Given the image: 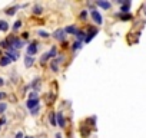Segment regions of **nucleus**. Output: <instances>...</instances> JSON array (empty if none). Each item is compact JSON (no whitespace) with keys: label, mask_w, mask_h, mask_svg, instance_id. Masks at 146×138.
<instances>
[{"label":"nucleus","mask_w":146,"mask_h":138,"mask_svg":"<svg viewBox=\"0 0 146 138\" xmlns=\"http://www.w3.org/2000/svg\"><path fill=\"white\" fill-rule=\"evenodd\" d=\"M6 42H7L9 48H13V49H20V48H23V45H25V42H23L22 39L16 38V36H9Z\"/></svg>","instance_id":"nucleus-1"},{"label":"nucleus","mask_w":146,"mask_h":138,"mask_svg":"<svg viewBox=\"0 0 146 138\" xmlns=\"http://www.w3.org/2000/svg\"><path fill=\"white\" fill-rule=\"evenodd\" d=\"M90 16H92V19H93V22H95L96 25H102V23H103V17H102V15H100L98 10H92V12H90Z\"/></svg>","instance_id":"nucleus-2"},{"label":"nucleus","mask_w":146,"mask_h":138,"mask_svg":"<svg viewBox=\"0 0 146 138\" xmlns=\"http://www.w3.org/2000/svg\"><path fill=\"white\" fill-rule=\"evenodd\" d=\"M53 36H54V39H56V40H59V42H64V39H66L64 29H57V30L53 33Z\"/></svg>","instance_id":"nucleus-3"},{"label":"nucleus","mask_w":146,"mask_h":138,"mask_svg":"<svg viewBox=\"0 0 146 138\" xmlns=\"http://www.w3.org/2000/svg\"><path fill=\"white\" fill-rule=\"evenodd\" d=\"M98 33H99V30H98L96 27H90V29H89V33H88V35H86V38H85V42H86V43H89V42H90V40L98 35Z\"/></svg>","instance_id":"nucleus-4"},{"label":"nucleus","mask_w":146,"mask_h":138,"mask_svg":"<svg viewBox=\"0 0 146 138\" xmlns=\"http://www.w3.org/2000/svg\"><path fill=\"white\" fill-rule=\"evenodd\" d=\"M10 60H17L19 59V53H17V50L16 49H13V48H9V50H7V55H6Z\"/></svg>","instance_id":"nucleus-5"},{"label":"nucleus","mask_w":146,"mask_h":138,"mask_svg":"<svg viewBox=\"0 0 146 138\" xmlns=\"http://www.w3.org/2000/svg\"><path fill=\"white\" fill-rule=\"evenodd\" d=\"M37 49H39V46H37V43H36V42L30 43V46L27 48V56H32V55H35V53L37 52Z\"/></svg>","instance_id":"nucleus-6"},{"label":"nucleus","mask_w":146,"mask_h":138,"mask_svg":"<svg viewBox=\"0 0 146 138\" xmlns=\"http://www.w3.org/2000/svg\"><path fill=\"white\" fill-rule=\"evenodd\" d=\"M56 124L60 127V128H64V125H66V122H64V117H63V114H56Z\"/></svg>","instance_id":"nucleus-7"},{"label":"nucleus","mask_w":146,"mask_h":138,"mask_svg":"<svg viewBox=\"0 0 146 138\" xmlns=\"http://www.w3.org/2000/svg\"><path fill=\"white\" fill-rule=\"evenodd\" d=\"M26 105H27V108H29L30 111H32V109H35L36 107H39V105H40V104H39V98H37V99H29Z\"/></svg>","instance_id":"nucleus-8"},{"label":"nucleus","mask_w":146,"mask_h":138,"mask_svg":"<svg viewBox=\"0 0 146 138\" xmlns=\"http://www.w3.org/2000/svg\"><path fill=\"white\" fill-rule=\"evenodd\" d=\"M33 63H35V58L33 56H25V66L26 68H30V66H33Z\"/></svg>","instance_id":"nucleus-9"},{"label":"nucleus","mask_w":146,"mask_h":138,"mask_svg":"<svg viewBox=\"0 0 146 138\" xmlns=\"http://www.w3.org/2000/svg\"><path fill=\"white\" fill-rule=\"evenodd\" d=\"M76 32H78V27L76 26H67L64 29V33H69V35H76Z\"/></svg>","instance_id":"nucleus-10"},{"label":"nucleus","mask_w":146,"mask_h":138,"mask_svg":"<svg viewBox=\"0 0 146 138\" xmlns=\"http://www.w3.org/2000/svg\"><path fill=\"white\" fill-rule=\"evenodd\" d=\"M76 38H78V42L82 43V42L85 40V38H86V33H85L83 30H78V32H76Z\"/></svg>","instance_id":"nucleus-11"},{"label":"nucleus","mask_w":146,"mask_h":138,"mask_svg":"<svg viewBox=\"0 0 146 138\" xmlns=\"http://www.w3.org/2000/svg\"><path fill=\"white\" fill-rule=\"evenodd\" d=\"M96 5L99 6V7H102V9H110V3L109 2H103V0H102V2H100V0H99V2H96Z\"/></svg>","instance_id":"nucleus-12"},{"label":"nucleus","mask_w":146,"mask_h":138,"mask_svg":"<svg viewBox=\"0 0 146 138\" xmlns=\"http://www.w3.org/2000/svg\"><path fill=\"white\" fill-rule=\"evenodd\" d=\"M0 30L2 32H7L9 30V23L5 20H0Z\"/></svg>","instance_id":"nucleus-13"},{"label":"nucleus","mask_w":146,"mask_h":138,"mask_svg":"<svg viewBox=\"0 0 146 138\" xmlns=\"http://www.w3.org/2000/svg\"><path fill=\"white\" fill-rule=\"evenodd\" d=\"M33 13H35V15H37V16H39V15H42V13H43V7H42L40 5L33 6Z\"/></svg>","instance_id":"nucleus-14"},{"label":"nucleus","mask_w":146,"mask_h":138,"mask_svg":"<svg viewBox=\"0 0 146 138\" xmlns=\"http://www.w3.org/2000/svg\"><path fill=\"white\" fill-rule=\"evenodd\" d=\"M10 62H12V60H10L7 56H3L2 59H0V66H7Z\"/></svg>","instance_id":"nucleus-15"},{"label":"nucleus","mask_w":146,"mask_h":138,"mask_svg":"<svg viewBox=\"0 0 146 138\" xmlns=\"http://www.w3.org/2000/svg\"><path fill=\"white\" fill-rule=\"evenodd\" d=\"M19 7H20V6H15V7H9V9L6 10V15H7V16H13V15L16 13V10H17Z\"/></svg>","instance_id":"nucleus-16"},{"label":"nucleus","mask_w":146,"mask_h":138,"mask_svg":"<svg viewBox=\"0 0 146 138\" xmlns=\"http://www.w3.org/2000/svg\"><path fill=\"white\" fill-rule=\"evenodd\" d=\"M49 121H50V124H52L53 127H56V125H57V124H56V114H54V112L49 114Z\"/></svg>","instance_id":"nucleus-17"},{"label":"nucleus","mask_w":146,"mask_h":138,"mask_svg":"<svg viewBox=\"0 0 146 138\" xmlns=\"http://www.w3.org/2000/svg\"><path fill=\"white\" fill-rule=\"evenodd\" d=\"M129 7H130V2H125V5L122 6V10L123 13H129Z\"/></svg>","instance_id":"nucleus-18"},{"label":"nucleus","mask_w":146,"mask_h":138,"mask_svg":"<svg viewBox=\"0 0 146 138\" xmlns=\"http://www.w3.org/2000/svg\"><path fill=\"white\" fill-rule=\"evenodd\" d=\"M119 16H120L122 20H130V19H132V15H129V13H122V15H119Z\"/></svg>","instance_id":"nucleus-19"},{"label":"nucleus","mask_w":146,"mask_h":138,"mask_svg":"<svg viewBox=\"0 0 146 138\" xmlns=\"http://www.w3.org/2000/svg\"><path fill=\"white\" fill-rule=\"evenodd\" d=\"M47 53H49V56H50V58H54V56H56V53H57V50H56V46H53V48H52V49H50Z\"/></svg>","instance_id":"nucleus-20"},{"label":"nucleus","mask_w":146,"mask_h":138,"mask_svg":"<svg viewBox=\"0 0 146 138\" xmlns=\"http://www.w3.org/2000/svg\"><path fill=\"white\" fill-rule=\"evenodd\" d=\"M80 48H82V43H80V42H75V43H73V46H72V49L75 50V52H76L78 49H80Z\"/></svg>","instance_id":"nucleus-21"},{"label":"nucleus","mask_w":146,"mask_h":138,"mask_svg":"<svg viewBox=\"0 0 146 138\" xmlns=\"http://www.w3.org/2000/svg\"><path fill=\"white\" fill-rule=\"evenodd\" d=\"M49 59H50V56H49V53L46 52V53H43V55H42V59H40V60H42V63H44V62H47Z\"/></svg>","instance_id":"nucleus-22"},{"label":"nucleus","mask_w":146,"mask_h":138,"mask_svg":"<svg viewBox=\"0 0 146 138\" xmlns=\"http://www.w3.org/2000/svg\"><path fill=\"white\" fill-rule=\"evenodd\" d=\"M50 68H52V71H53V72H57V71H59V66H57V63H54V62L50 63Z\"/></svg>","instance_id":"nucleus-23"},{"label":"nucleus","mask_w":146,"mask_h":138,"mask_svg":"<svg viewBox=\"0 0 146 138\" xmlns=\"http://www.w3.org/2000/svg\"><path fill=\"white\" fill-rule=\"evenodd\" d=\"M29 99H37V92L36 91H32L29 94Z\"/></svg>","instance_id":"nucleus-24"},{"label":"nucleus","mask_w":146,"mask_h":138,"mask_svg":"<svg viewBox=\"0 0 146 138\" xmlns=\"http://www.w3.org/2000/svg\"><path fill=\"white\" fill-rule=\"evenodd\" d=\"M20 26H22V20H17V22H15L13 29H15V30H17V29H20Z\"/></svg>","instance_id":"nucleus-25"},{"label":"nucleus","mask_w":146,"mask_h":138,"mask_svg":"<svg viewBox=\"0 0 146 138\" xmlns=\"http://www.w3.org/2000/svg\"><path fill=\"white\" fill-rule=\"evenodd\" d=\"M39 36H40V38H49V33H47L46 30H40V32H39Z\"/></svg>","instance_id":"nucleus-26"},{"label":"nucleus","mask_w":146,"mask_h":138,"mask_svg":"<svg viewBox=\"0 0 146 138\" xmlns=\"http://www.w3.org/2000/svg\"><path fill=\"white\" fill-rule=\"evenodd\" d=\"M39 111H40V105H39V107H36L35 109H32V111H30V114H32V115H36V114H39Z\"/></svg>","instance_id":"nucleus-27"},{"label":"nucleus","mask_w":146,"mask_h":138,"mask_svg":"<svg viewBox=\"0 0 146 138\" xmlns=\"http://www.w3.org/2000/svg\"><path fill=\"white\" fill-rule=\"evenodd\" d=\"M6 108H7V105H6V104H0V114L5 112V111H6Z\"/></svg>","instance_id":"nucleus-28"},{"label":"nucleus","mask_w":146,"mask_h":138,"mask_svg":"<svg viewBox=\"0 0 146 138\" xmlns=\"http://www.w3.org/2000/svg\"><path fill=\"white\" fill-rule=\"evenodd\" d=\"M86 16H88V12H86V10H83V12L80 13V19H82V20H85V19H86Z\"/></svg>","instance_id":"nucleus-29"},{"label":"nucleus","mask_w":146,"mask_h":138,"mask_svg":"<svg viewBox=\"0 0 146 138\" xmlns=\"http://www.w3.org/2000/svg\"><path fill=\"white\" fill-rule=\"evenodd\" d=\"M16 138H23V132H17L16 134Z\"/></svg>","instance_id":"nucleus-30"},{"label":"nucleus","mask_w":146,"mask_h":138,"mask_svg":"<svg viewBox=\"0 0 146 138\" xmlns=\"http://www.w3.org/2000/svg\"><path fill=\"white\" fill-rule=\"evenodd\" d=\"M3 98H6V94L5 92H0V99H3Z\"/></svg>","instance_id":"nucleus-31"},{"label":"nucleus","mask_w":146,"mask_h":138,"mask_svg":"<svg viewBox=\"0 0 146 138\" xmlns=\"http://www.w3.org/2000/svg\"><path fill=\"white\" fill-rule=\"evenodd\" d=\"M29 38V33H23V39H27Z\"/></svg>","instance_id":"nucleus-32"},{"label":"nucleus","mask_w":146,"mask_h":138,"mask_svg":"<svg viewBox=\"0 0 146 138\" xmlns=\"http://www.w3.org/2000/svg\"><path fill=\"white\" fill-rule=\"evenodd\" d=\"M56 138H62V134H60V132H57V134H56Z\"/></svg>","instance_id":"nucleus-33"},{"label":"nucleus","mask_w":146,"mask_h":138,"mask_svg":"<svg viewBox=\"0 0 146 138\" xmlns=\"http://www.w3.org/2000/svg\"><path fill=\"white\" fill-rule=\"evenodd\" d=\"M3 84H5V81H3V79H2V78H0V86H2V85H3Z\"/></svg>","instance_id":"nucleus-34"},{"label":"nucleus","mask_w":146,"mask_h":138,"mask_svg":"<svg viewBox=\"0 0 146 138\" xmlns=\"http://www.w3.org/2000/svg\"><path fill=\"white\" fill-rule=\"evenodd\" d=\"M26 138H33V137H26Z\"/></svg>","instance_id":"nucleus-35"}]
</instances>
